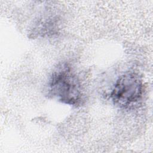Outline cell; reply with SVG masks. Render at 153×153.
Returning a JSON list of instances; mask_svg holds the SVG:
<instances>
[{
	"label": "cell",
	"instance_id": "7a4b0ae2",
	"mask_svg": "<svg viewBox=\"0 0 153 153\" xmlns=\"http://www.w3.org/2000/svg\"><path fill=\"white\" fill-rule=\"evenodd\" d=\"M143 91V81L139 74L128 72L117 79L110 96L114 105L127 108L140 100Z\"/></svg>",
	"mask_w": 153,
	"mask_h": 153
},
{
	"label": "cell",
	"instance_id": "6da1fadb",
	"mask_svg": "<svg viewBox=\"0 0 153 153\" xmlns=\"http://www.w3.org/2000/svg\"><path fill=\"white\" fill-rule=\"evenodd\" d=\"M48 95L69 105L80 104L82 96L80 81L68 63L59 65L52 73L48 84Z\"/></svg>",
	"mask_w": 153,
	"mask_h": 153
}]
</instances>
